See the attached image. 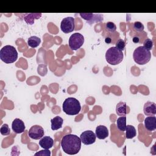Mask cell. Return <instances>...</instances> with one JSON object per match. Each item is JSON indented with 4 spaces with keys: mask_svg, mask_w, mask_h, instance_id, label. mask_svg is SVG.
<instances>
[{
    "mask_svg": "<svg viewBox=\"0 0 156 156\" xmlns=\"http://www.w3.org/2000/svg\"><path fill=\"white\" fill-rule=\"evenodd\" d=\"M41 13H29L24 14V20L29 24L32 25L34 23V20L39 19L41 16Z\"/></svg>",
    "mask_w": 156,
    "mask_h": 156,
    "instance_id": "cell-16",
    "label": "cell"
},
{
    "mask_svg": "<svg viewBox=\"0 0 156 156\" xmlns=\"http://www.w3.org/2000/svg\"><path fill=\"white\" fill-rule=\"evenodd\" d=\"M132 41L135 43H138L140 42V37L138 35H135L132 38Z\"/></svg>",
    "mask_w": 156,
    "mask_h": 156,
    "instance_id": "cell-28",
    "label": "cell"
},
{
    "mask_svg": "<svg viewBox=\"0 0 156 156\" xmlns=\"http://www.w3.org/2000/svg\"><path fill=\"white\" fill-rule=\"evenodd\" d=\"M153 45H154L153 41L150 38H147V39L144 40V41L143 42V46L145 49H146L147 50L150 51L152 49Z\"/></svg>",
    "mask_w": 156,
    "mask_h": 156,
    "instance_id": "cell-22",
    "label": "cell"
},
{
    "mask_svg": "<svg viewBox=\"0 0 156 156\" xmlns=\"http://www.w3.org/2000/svg\"><path fill=\"white\" fill-rule=\"evenodd\" d=\"M144 127L148 131H154L156 129V118L154 116H149L144 119Z\"/></svg>",
    "mask_w": 156,
    "mask_h": 156,
    "instance_id": "cell-13",
    "label": "cell"
},
{
    "mask_svg": "<svg viewBox=\"0 0 156 156\" xmlns=\"http://www.w3.org/2000/svg\"><path fill=\"white\" fill-rule=\"evenodd\" d=\"M133 29L135 31L140 32L144 30V25L140 21H135L133 23Z\"/></svg>",
    "mask_w": 156,
    "mask_h": 156,
    "instance_id": "cell-24",
    "label": "cell"
},
{
    "mask_svg": "<svg viewBox=\"0 0 156 156\" xmlns=\"http://www.w3.org/2000/svg\"><path fill=\"white\" fill-rule=\"evenodd\" d=\"M133 58L135 63L138 65H145L148 63L151 58L150 51L145 49L143 46L137 47L133 51Z\"/></svg>",
    "mask_w": 156,
    "mask_h": 156,
    "instance_id": "cell-4",
    "label": "cell"
},
{
    "mask_svg": "<svg viewBox=\"0 0 156 156\" xmlns=\"http://www.w3.org/2000/svg\"><path fill=\"white\" fill-rule=\"evenodd\" d=\"M80 138L83 144L89 145L95 142L96 136L92 130H85L80 134Z\"/></svg>",
    "mask_w": 156,
    "mask_h": 156,
    "instance_id": "cell-10",
    "label": "cell"
},
{
    "mask_svg": "<svg viewBox=\"0 0 156 156\" xmlns=\"http://www.w3.org/2000/svg\"><path fill=\"white\" fill-rule=\"evenodd\" d=\"M0 58L5 63H12L18 58V52L15 48L11 45H6L0 50Z\"/></svg>",
    "mask_w": 156,
    "mask_h": 156,
    "instance_id": "cell-3",
    "label": "cell"
},
{
    "mask_svg": "<svg viewBox=\"0 0 156 156\" xmlns=\"http://www.w3.org/2000/svg\"><path fill=\"white\" fill-rule=\"evenodd\" d=\"M126 135L127 139H132L136 135V132L135 128L132 125L126 126Z\"/></svg>",
    "mask_w": 156,
    "mask_h": 156,
    "instance_id": "cell-21",
    "label": "cell"
},
{
    "mask_svg": "<svg viewBox=\"0 0 156 156\" xmlns=\"http://www.w3.org/2000/svg\"><path fill=\"white\" fill-rule=\"evenodd\" d=\"M105 26H106V29L108 31H109L110 32H114L116 31V25L113 22H111V21H109V22H107L105 24Z\"/></svg>",
    "mask_w": 156,
    "mask_h": 156,
    "instance_id": "cell-26",
    "label": "cell"
},
{
    "mask_svg": "<svg viewBox=\"0 0 156 156\" xmlns=\"http://www.w3.org/2000/svg\"><path fill=\"white\" fill-rule=\"evenodd\" d=\"M62 110L66 115H75L80 112L81 105L77 99L70 97L66 98L63 102Z\"/></svg>",
    "mask_w": 156,
    "mask_h": 156,
    "instance_id": "cell-2",
    "label": "cell"
},
{
    "mask_svg": "<svg viewBox=\"0 0 156 156\" xmlns=\"http://www.w3.org/2000/svg\"><path fill=\"white\" fill-rule=\"evenodd\" d=\"M116 126L119 130L124 132L126 128V116H122L119 117L116 121Z\"/></svg>",
    "mask_w": 156,
    "mask_h": 156,
    "instance_id": "cell-19",
    "label": "cell"
},
{
    "mask_svg": "<svg viewBox=\"0 0 156 156\" xmlns=\"http://www.w3.org/2000/svg\"><path fill=\"white\" fill-rule=\"evenodd\" d=\"M123 57L122 51L119 50L115 46L110 48L105 52L106 61L112 65H116L120 63L122 61Z\"/></svg>",
    "mask_w": 156,
    "mask_h": 156,
    "instance_id": "cell-5",
    "label": "cell"
},
{
    "mask_svg": "<svg viewBox=\"0 0 156 156\" xmlns=\"http://www.w3.org/2000/svg\"><path fill=\"white\" fill-rule=\"evenodd\" d=\"M51 151L48 149L41 150L35 154V155H51Z\"/></svg>",
    "mask_w": 156,
    "mask_h": 156,
    "instance_id": "cell-27",
    "label": "cell"
},
{
    "mask_svg": "<svg viewBox=\"0 0 156 156\" xmlns=\"http://www.w3.org/2000/svg\"><path fill=\"white\" fill-rule=\"evenodd\" d=\"M80 138L74 134L65 135L61 141V146L64 152L69 155L77 154L81 147Z\"/></svg>",
    "mask_w": 156,
    "mask_h": 156,
    "instance_id": "cell-1",
    "label": "cell"
},
{
    "mask_svg": "<svg viewBox=\"0 0 156 156\" xmlns=\"http://www.w3.org/2000/svg\"><path fill=\"white\" fill-rule=\"evenodd\" d=\"M63 119L58 116H57L54 118L51 119V129L52 130H56L61 128L63 124Z\"/></svg>",
    "mask_w": 156,
    "mask_h": 156,
    "instance_id": "cell-17",
    "label": "cell"
},
{
    "mask_svg": "<svg viewBox=\"0 0 156 156\" xmlns=\"http://www.w3.org/2000/svg\"><path fill=\"white\" fill-rule=\"evenodd\" d=\"M144 113L147 116H154L156 114V104L151 101H147L143 107Z\"/></svg>",
    "mask_w": 156,
    "mask_h": 156,
    "instance_id": "cell-12",
    "label": "cell"
},
{
    "mask_svg": "<svg viewBox=\"0 0 156 156\" xmlns=\"http://www.w3.org/2000/svg\"><path fill=\"white\" fill-rule=\"evenodd\" d=\"M79 15L89 24L99 23L103 20V15L101 13H80Z\"/></svg>",
    "mask_w": 156,
    "mask_h": 156,
    "instance_id": "cell-8",
    "label": "cell"
},
{
    "mask_svg": "<svg viewBox=\"0 0 156 156\" xmlns=\"http://www.w3.org/2000/svg\"><path fill=\"white\" fill-rule=\"evenodd\" d=\"M105 42L106 43H107V44L111 43V42H112V38H111L110 37H106V38H105Z\"/></svg>",
    "mask_w": 156,
    "mask_h": 156,
    "instance_id": "cell-29",
    "label": "cell"
},
{
    "mask_svg": "<svg viewBox=\"0 0 156 156\" xmlns=\"http://www.w3.org/2000/svg\"><path fill=\"white\" fill-rule=\"evenodd\" d=\"M41 43V39L37 36H31L28 38L27 44L28 45L33 48L38 47Z\"/></svg>",
    "mask_w": 156,
    "mask_h": 156,
    "instance_id": "cell-20",
    "label": "cell"
},
{
    "mask_svg": "<svg viewBox=\"0 0 156 156\" xmlns=\"http://www.w3.org/2000/svg\"><path fill=\"white\" fill-rule=\"evenodd\" d=\"M60 29L65 34L73 32L75 29V19L71 16L63 18L60 23Z\"/></svg>",
    "mask_w": 156,
    "mask_h": 156,
    "instance_id": "cell-7",
    "label": "cell"
},
{
    "mask_svg": "<svg viewBox=\"0 0 156 156\" xmlns=\"http://www.w3.org/2000/svg\"><path fill=\"white\" fill-rule=\"evenodd\" d=\"M12 128L15 133H21L24 131L26 127L24 122L21 119L19 118H15L12 122Z\"/></svg>",
    "mask_w": 156,
    "mask_h": 156,
    "instance_id": "cell-11",
    "label": "cell"
},
{
    "mask_svg": "<svg viewBox=\"0 0 156 156\" xmlns=\"http://www.w3.org/2000/svg\"><path fill=\"white\" fill-rule=\"evenodd\" d=\"M116 113L118 115L122 116L127 114V105L126 102H119L116 107Z\"/></svg>",
    "mask_w": 156,
    "mask_h": 156,
    "instance_id": "cell-18",
    "label": "cell"
},
{
    "mask_svg": "<svg viewBox=\"0 0 156 156\" xmlns=\"http://www.w3.org/2000/svg\"><path fill=\"white\" fill-rule=\"evenodd\" d=\"M53 144L54 140L49 136H43L39 141V145L44 149H49L51 148L53 146Z\"/></svg>",
    "mask_w": 156,
    "mask_h": 156,
    "instance_id": "cell-15",
    "label": "cell"
},
{
    "mask_svg": "<svg viewBox=\"0 0 156 156\" xmlns=\"http://www.w3.org/2000/svg\"><path fill=\"white\" fill-rule=\"evenodd\" d=\"M84 43V37L80 33H74L69 38V46L71 50L79 49Z\"/></svg>",
    "mask_w": 156,
    "mask_h": 156,
    "instance_id": "cell-6",
    "label": "cell"
},
{
    "mask_svg": "<svg viewBox=\"0 0 156 156\" xmlns=\"http://www.w3.org/2000/svg\"><path fill=\"white\" fill-rule=\"evenodd\" d=\"M95 134L96 137L100 140H104L108 136V130L107 127L103 125H99L96 127Z\"/></svg>",
    "mask_w": 156,
    "mask_h": 156,
    "instance_id": "cell-14",
    "label": "cell"
},
{
    "mask_svg": "<svg viewBox=\"0 0 156 156\" xmlns=\"http://www.w3.org/2000/svg\"><path fill=\"white\" fill-rule=\"evenodd\" d=\"M44 134L43 128L39 125H34L32 126L29 131L28 135L30 138L34 140H39L41 138Z\"/></svg>",
    "mask_w": 156,
    "mask_h": 156,
    "instance_id": "cell-9",
    "label": "cell"
},
{
    "mask_svg": "<svg viewBox=\"0 0 156 156\" xmlns=\"http://www.w3.org/2000/svg\"><path fill=\"white\" fill-rule=\"evenodd\" d=\"M116 48H118L119 50L123 51L126 48V43L124 40L122 39H119L117 42L116 43Z\"/></svg>",
    "mask_w": 156,
    "mask_h": 156,
    "instance_id": "cell-25",
    "label": "cell"
},
{
    "mask_svg": "<svg viewBox=\"0 0 156 156\" xmlns=\"http://www.w3.org/2000/svg\"><path fill=\"white\" fill-rule=\"evenodd\" d=\"M0 132L2 135H8L10 133V129L7 124H4L2 125L0 129Z\"/></svg>",
    "mask_w": 156,
    "mask_h": 156,
    "instance_id": "cell-23",
    "label": "cell"
}]
</instances>
